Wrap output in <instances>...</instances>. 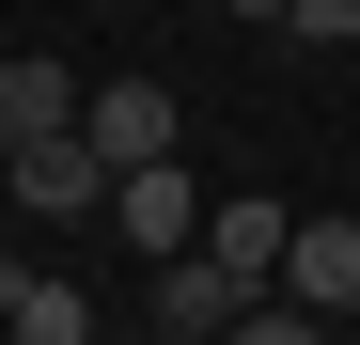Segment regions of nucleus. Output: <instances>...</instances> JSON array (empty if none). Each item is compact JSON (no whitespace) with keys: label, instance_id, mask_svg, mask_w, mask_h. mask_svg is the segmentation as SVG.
Listing matches in <instances>:
<instances>
[{"label":"nucleus","instance_id":"nucleus-4","mask_svg":"<svg viewBox=\"0 0 360 345\" xmlns=\"http://www.w3.org/2000/svg\"><path fill=\"white\" fill-rule=\"evenodd\" d=\"M79 126H94V142H110V172H141V157H188V110H172V94H157V79H110V94H94V110H79Z\"/></svg>","mask_w":360,"mask_h":345},{"label":"nucleus","instance_id":"nucleus-1","mask_svg":"<svg viewBox=\"0 0 360 345\" xmlns=\"http://www.w3.org/2000/svg\"><path fill=\"white\" fill-rule=\"evenodd\" d=\"M251 299H266V282L235 267V251H204V236H188V251H157L141 330H157V345H219V330H251Z\"/></svg>","mask_w":360,"mask_h":345},{"label":"nucleus","instance_id":"nucleus-8","mask_svg":"<svg viewBox=\"0 0 360 345\" xmlns=\"http://www.w3.org/2000/svg\"><path fill=\"white\" fill-rule=\"evenodd\" d=\"M219 16H266V32H282V0H219Z\"/></svg>","mask_w":360,"mask_h":345},{"label":"nucleus","instance_id":"nucleus-3","mask_svg":"<svg viewBox=\"0 0 360 345\" xmlns=\"http://www.w3.org/2000/svg\"><path fill=\"white\" fill-rule=\"evenodd\" d=\"M110 236H126V251H188V236H204V189H188V157H141L126 189H110Z\"/></svg>","mask_w":360,"mask_h":345},{"label":"nucleus","instance_id":"nucleus-5","mask_svg":"<svg viewBox=\"0 0 360 345\" xmlns=\"http://www.w3.org/2000/svg\"><path fill=\"white\" fill-rule=\"evenodd\" d=\"M0 330H16V345H94V299L47 282V267H0Z\"/></svg>","mask_w":360,"mask_h":345},{"label":"nucleus","instance_id":"nucleus-6","mask_svg":"<svg viewBox=\"0 0 360 345\" xmlns=\"http://www.w3.org/2000/svg\"><path fill=\"white\" fill-rule=\"evenodd\" d=\"M282 236H297V204H266V189H219L204 204V251H235L251 282H282Z\"/></svg>","mask_w":360,"mask_h":345},{"label":"nucleus","instance_id":"nucleus-7","mask_svg":"<svg viewBox=\"0 0 360 345\" xmlns=\"http://www.w3.org/2000/svg\"><path fill=\"white\" fill-rule=\"evenodd\" d=\"M282 32L297 47H360V0H282Z\"/></svg>","mask_w":360,"mask_h":345},{"label":"nucleus","instance_id":"nucleus-2","mask_svg":"<svg viewBox=\"0 0 360 345\" xmlns=\"http://www.w3.org/2000/svg\"><path fill=\"white\" fill-rule=\"evenodd\" d=\"M282 299H314L329 330H360V220H297V236H282Z\"/></svg>","mask_w":360,"mask_h":345}]
</instances>
